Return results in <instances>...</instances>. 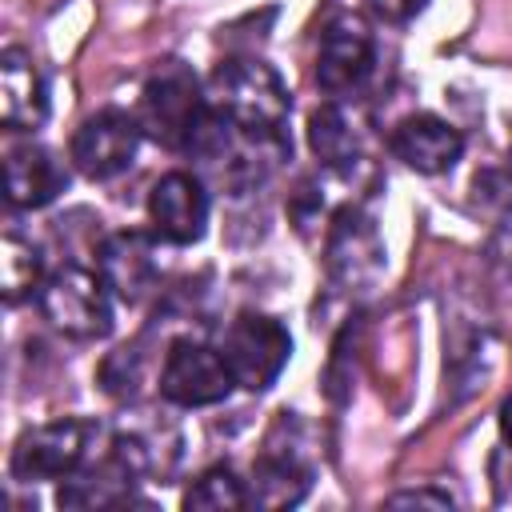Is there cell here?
Segmentation results:
<instances>
[{"mask_svg":"<svg viewBox=\"0 0 512 512\" xmlns=\"http://www.w3.org/2000/svg\"><path fill=\"white\" fill-rule=\"evenodd\" d=\"M392 152L400 164H408L420 176H440L464 156V136L448 120L432 112H412L392 128Z\"/></svg>","mask_w":512,"mask_h":512,"instance_id":"14","label":"cell"},{"mask_svg":"<svg viewBox=\"0 0 512 512\" xmlns=\"http://www.w3.org/2000/svg\"><path fill=\"white\" fill-rule=\"evenodd\" d=\"M208 188L196 172H164L148 192V224L152 236L176 248L196 244L208 232Z\"/></svg>","mask_w":512,"mask_h":512,"instance_id":"10","label":"cell"},{"mask_svg":"<svg viewBox=\"0 0 512 512\" xmlns=\"http://www.w3.org/2000/svg\"><path fill=\"white\" fill-rule=\"evenodd\" d=\"M220 352L232 368V380L248 392H268L292 360V332L268 312H236L224 328Z\"/></svg>","mask_w":512,"mask_h":512,"instance_id":"5","label":"cell"},{"mask_svg":"<svg viewBox=\"0 0 512 512\" xmlns=\"http://www.w3.org/2000/svg\"><path fill=\"white\" fill-rule=\"evenodd\" d=\"M232 368L224 360L220 348L192 340V336H176L164 348L160 360V396L176 408H208L228 400L232 392Z\"/></svg>","mask_w":512,"mask_h":512,"instance_id":"7","label":"cell"},{"mask_svg":"<svg viewBox=\"0 0 512 512\" xmlns=\"http://www.w3.org/2000/svg\"><path fill=\"white\" fill-rule=\"evenodd\" d=\"M248 504H252L248 484L228 464H216V468L200 472L184 492L188 512H236V508H248Z\"/></svg>","mask_w":512,"mask_h":512,"instance_id":"19","label":"cell"},{"mask_svg":"<svg viewBox=\"0 0 512 512\" xmlns=\"http://www.w3.org/2000/svg\"><path fill=\"white\" fill-rule=\"evenodd\" d=\"M64 184H68V176H64L56 152H48L44 144L8 148V160H4V200H8V208H20V212L44 208L64 192Z\"/></svg>","mask_w":512,"mask_h":512,"instance_id":"15","label":"cell"},{"mask_svg":"<svg viewBox=\"0 0 512 512\" xmlns=\"http://www.w3.org/2000/svg\"><path fill=\"white\" fill-rule=\"evenodd\" d=\"M140 136H144V128L136 116H128L124 108H100L76 128L72 164L88 180H112L132 168V160L140 152Z\"/></svg>","mask_w":512,"mask_h":512,"instance_id":"9","label":"cell"},{"mask_svg":"<svg viewBox=\"0 0 512 512\" xmlns=\"http://www.w3.org/2000/svg\"><path fill=\"white\" fill-rule=\"evenodd\" d=\"M204 92H208V112L220 116L228 128L248 132V136H264V140L288 136V112H292L288 84L260 56L220 60L212 68Z\"/></svg>","mask_w":512,"mask_h":512,"instance_id":"1","label":"cell"},{"mask_svg":"<svg viewBox=\"0 0 512 512\" xmlns=\"http://www.w3.org/2000/svg\"><path fill=\"white\" fill-rule=\"evenodd\" d=\"M308 148L324 172H352L360 164V136L340 104H320L308 116Z\"/></svg>","mask_w":512,"mask_h":512,"instance_id":"17","label":"cell"},{"mask_svg":"<svg viewBox=\"0 0 512 512\" xmlns=\"http://www.w3.org/2000/svg\"><path fill=\"white\" fill-rule=\"evenodd\" d=\"M496 424H500V440H504V448H512V392H508V396L500 400Z\"/></svg>","mask_w":512,"mask_h":512,"instance_id":"23","label":"cell"},{"mask_svg":"<svg viewBox=\"0 0 512 512\" xmlns=\"http://www.w3.org/2000/svg\"><path fill=\"white\" fill-rule=\"evenodd\" d=\"M204 112H208V92L200 88L196 72L184 60H164L152 68V76L140 88L136 120L148 140L164 148H188Z\"/></svg>","mask_w":512,"mask_h":512,"instance_id":"3","label":"cell"},{"mask_svg":"<svg viewBox=\"0 0 512 512\" xmlns=\"http://www.w3.org/2000/svg\"><path fill=\"white\" fill-rule=\"evenodd\" d=\"M96 272L104 276L108 292L120 304H140L160 284V260H156V236L140 228H124L100 240L96 248Z\"/></svg>","mask_w":512,"mask_h":512,"instance_id":"11","label":"cell"},{"mask_svg":"<svg viewBox=\"0 0 512 512\" xmlns=\"http://www.w3.org/2000/svg\"><path fill=\"white\" fill-rule=\"evenodd\" d=\"M368 4H372V12H376L380 20H388V24H408L412 16L424 12L428 0H368Z\"/></svg>","mask_w":512,"mask_h":512,"instance_id":"22","label":"cell"},{"mask_svg":"<svg viewBox=\"0 0 512 512\" xmlns=\"http://www.w3.org/2000/svg\"><path fill=\"white\" fill-rule=\"evenodd\" d=\"M132 484H136V476L124 464H116L112 456H104L96 468L64 476L56 504L60 508H124V504H136Z\"/></svg>","mask_w":512,"mask_h":512,"instance_id":"16","label":"cell"},{"mask_svg":"<svg viewBox=\"0 0 512 512\" xmlns=\"http://www.w3.org/2000/svg\"><path fill=\"white\" fill-rule=\"evenodd\" d=\"M140 384H144V352L140 344H124L116 352L104 356L100 364V388L116 400H136L140 396Z\"/></svg>","mask_w":512,"mask_h":512,"instance_id":"20","label":"cell"},{"mask_svg":"<svg viewBox=\"0 0 512 512\" xmlns=\"http://www.w3.org/2000/svg\"><path fill=\"white\" fill-rule=\"evenodd\" d=\"M384 236L376 228V220L356 204L344 200L336 204V212L328 216L324 228V268L328 280L344 292H368L380 276H384Z\"/></svg>","mask_w":512,"mask_h":512,"instance_id":"4","label":"cell"},{"mask_svg":"<svg viewBox=\"0 0 512 512\" xmlns=\"http://www.w3.org/2000/svg\"><path fill=\"white\" fill-rule=\"evenodd\" d=\"M504 172H508V180H512V148H508V160H504Z\"/></svg>","mask_w":512,"mask_h":512,"instance_id":"24","label":"cell"},{"mask_svg":"<svg viewBox=\"0 0 512 512\" xmlns=\"http://www.w3.org/2000/svg\"><path fill=\"white\" fill-rule=\"evenodd\" d=\"M312 488V464L296 448V440H280V432L268 436L264 452L252 464L248 500L260 508H292Z\"/></svg>","mask_w":512,"mask_h":512,"instance_id":"13","label":"cell"},{"mask_svg":"<svg viewBox=\"0 0 512 512\" xmlns=\"http://www.w3.org/2000/svg\"><path fill=\"white\" fill-rule=\"evenodd\" d=\"M392 508H452V496L444 488H408L388 496Z\"/></svg>","mask_w":512,"mask_h":512,"instance_id":"21","label":"cell"},{"mask_svg":"<svg viewBox=\"0 0 512 512\" xmlns=\"http://www.w3.org/2000/svg\"><path fill=\"white\" fill-rule=\"evenodd\" d=\"M112 300L104 276L76 260L48 272L36 292L40 316L68 340H104L112 332Z\"/></svg>","mask_w":512,"mask_h":512,"instance_id":"2","label":"cell"},{"mask_svg":"<svg viewBox=\"0 0 512 512\" xmlns=\"http://www.w3.org/2000/svg\"><path fill=\"white\" fill-rule=\"evenodd\" d=\"M0 120L8 132H36L48 120V84L36 56L20 44L0 52Z\"/></svg>","mask_w":512,"mask_h":512,"instance_id":"12","label":"cell"},{"mask_svg":"<svg viewBox=\"0 0 512 512\" xmlns=\"http://www.w3.org/2000/svg\"><path fill=\"white\" fill-rule=\"evenodd\" d=\"M376 64V40L364 16L340 12L324 24L320 32V52H316V84L328 96H352L364 88Z\"/></svg>","mask_w":512,"mask_h":512,"instance_id":"8","label":"cell"},{"mask_svg":"<svg viewBox=\"0 0 512 512\" xmlns=\"http://www.w3.org/2000/svg\"><path fill=\"white\" fill-rule=\"evenodd\" d=\"M40 284H44V256H40V248L28 236L8 228L4 240H0V292H4V300L20 304V300L36 296Z\"/></svg>","mask_w":512,"mask_h":512,"instance_id":"18","label":"cell"},{"mask_svg":"<svg viewBox=\"0 0 512 512\" xmlns=\"http://www.w3.org/2000/svg\"><path fill=\"white\" fill-rule=\"evenodd\" d=\"M96 436H100V424L96 420H84V416H64V420L36 424V428L20 432V440L12 444L8 472L20 484H32V480H64V476L80 472V464L88 460Z\"/></svg>","mask_w":512,"mask_h":512,"instance_id":"6","label":"cell"}]
</instances>
